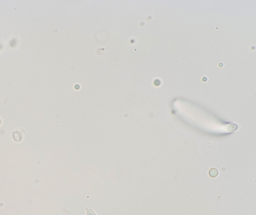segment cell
Wrapping results in <instances>:
<instances>
[{
    "label": "cell",
    "mask_w": 256,
    "mask_h": 215,
    "mask_svg": "<svg viewBox=\"0 0 256 215\" xmlns=\"http://www.w3.org/2000/svg\"><path fill=\"white\" fill-rule=\"evenodd\" d=\"M210 177L212 178H216L218 176L219 174V172L217 169L216 168H212L210 169L209 172Z\"/></svg>",
    "instance_id": "cell-1"
},
{
    "label": "cell",
    "mask_w": 256,
    "mask_h": 215,
    "mask_svg": "<svg viewBox=\"0 0 256 215\" xmlns=\"http://www.w3.org/2000/svg\"><path fill=\"white\" fill-rule=\"evenodd\" d=\"M97 215L96 213L92 209H88L87 210V215Z\"/></svg>",
    "instance_id": "cell-2"
},
{
    "label": "cell",
    "mask_w": 256,
    "mask_h": 215,
    "mask_svg": "<svg viewBox=\"0 0 256 215\" xmlns=\"http://www.w3.org/2000/svg\"><path fill=\"white\" fill-rule=\"evenodd\" d=\"M154 83L155 85L156 86H159V85H160V84H161V82H160L159 80H155Z\"/></svg>",
    "instance_id": "cell-3"
},
{
    "label": "cell",
    "mask_w": 256,
    "mask_h": 215,
    "mask_svg": "<svg viewBox=\"0 0 256 215\" xmlns=\"http://www.w3.org/2000/svg\"><path fill=\"white\" fill-rule=\"evenodd\" d=\"M207 80H208V79H207V78H206V77H203V78L202 81H203L204 82H205L207 81Z\"/></svg>",
    "instance_id": "cell-4"
},
{
    "label": "cell",
    "mask_w": 256,
    "mask_h": 215,
    "mask_svg": "<svg viewBox=\"0 0 256 215\" xmlns=\"http://www.w3.org/2000/svg\"><path fill=\"white\" fill-rule=\"evenodd\" d=\"M224 65V64H223V63H220L219 64V66L220 67H222Z\"/></svg>",
    "instance_id": "cell-5"
}]
</instances>
